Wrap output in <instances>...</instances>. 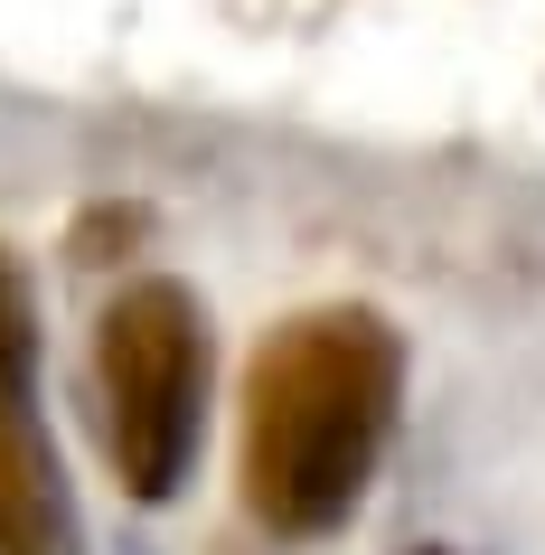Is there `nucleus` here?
Listing matches in <instances>:
<instances>
[{"label": "nucleus", "instance_id": "1", "mask_svg": "<svg viewBox=\"0 0 545 555\" xmlns=\"http://www.w3.org/2000/svg\"><path fill=\"white\" fill-rule=\"evenodd\" d=\"M404 405V339L367 301L301 311L245 367V508L273 537H329L367 499Z\"/></svg>", "mask_w": 545, "mask_h": 555}, {"label": "nucleus", "instance_id": "2", "mask_svg": "<svg viewBox=\"0 0 545 555\" xmlns=\"http://www.w3.org/2000/svg\"><path fill=\"white\" fill-rule=\"evenodd\" d=\"M94 405L122 499H179L207 424V301L170 273H142L94 321Z\"/></svg>", "mask_w": 545, "mask_h": 555}, {"label": "nucleus", "instance_id": "3", "mask_svg": "<svg viewBox=\"0 0 545 555\" xmlns=\"http://www.w3.org/2000/svg\"><path fill=\"white\" fill-rule=\"evenodd\" d=\"M0 555H76V499L20 386H0Z\"/></svg>", "mask_w": 545, "mask_h": 555}, {"label": "nucleus", "instance_id": "5", "mask_svg": "<svg viewBox=\"0 0 545 555\" xmlns=\"http://www.w3.org/2000/svg\"><path fill=\"white\" fill-rule=\"evenodd\" d=\"M414 555H442V546H414Z\"/></svg>", "mask_w": 545, "mask_h": 555}, {"label": "nucleus", "instance_id": "4", "mask_svg": "<svg viewBox=\"0 0 545 555\" xmlns=\"http://www.w3.org/2000/svg\"><path fill=\"white\" fill-rule=\"evenodd\" d=\"M29 377H38V301H29L20 255L0 245V386H20V396H29Z\"/></svg>", "mask_w": 545, "mask_h": 555}]
</instances>
